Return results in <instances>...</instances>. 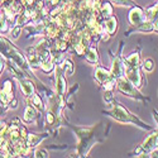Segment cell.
Masks as SVG:
<instances>
[{"label":"cell","mask_w":158,"mask_h":158,"mask_svg":"<svg viewBox=\"0 0 158 158\" xmlns=\"http://www.w3.org/2000/svg\"><path fill=\"white\" fill-rule=\"evenodd\" d=\"M72 128V130L76 133L77 138H78V143H77V153L78 157H86L89 154V152L91 151L95 144L98 142H101L102 139L100 138V135H104L102 133V127L104 124L100 123L99 125L94 127V128H73L72 125H70Z\"/></svg>","instance_id":"cell-1"},{"label":"cell","mask_w":158,"mask_h":158,"mask_svg":"<svg viewBox=\"0 0 158 158\" xmlns=\"http://www.w3.org/2000/svg\"><path fill=\"white\" fill-rule=\"evenodd\" d=\"M111 109L110 110H104L102 114L108 115L118 123H123V124H133L142 130H152V127H149L147 123L142 122L139 118L134 114H131L127 108H124L120 102H118L113 100L111 102Z\"/></svg>","instance_id":"cell-2"},{"label":"cell","mask_w":158,"mask_h":158,"mask_svg":"<svg viewBox=\"0 0 158 158\" xmlns=\"http://www.w3.org/2000/svg\"><path fill=\"white\" fill-rule=\"evenodd\" d=\"M0 56H3L5 60L14 62L24 72L29 69V63L27 58L22 55V52L10 41H8L6 38H3L2 35H0Z\"/></svg>","instance_id":"cell-3"},{"label":"cell","mask_w":158,"mask_h":158,"mask_svg":"<svg viewBox=\"0 0 158 158\" xmlns=\"http://www.w3.org/2000/svg\"><path fill=\"white\" fill-rule=\"evenodd\" d=\"M116 90L119 91L120 94L128 96V98H131L134 100H142V101H146L148 99L144 98L140 93H139V89H137L133 84H131L127 77L122 76L119 78H116V85H115Z\"/></svg>","instance_id":"cell-4"},{"label":"cell","mask_w":158,"mask_h":158,"mask_svg":"<svg viewBox=\"0 0 158 158\" xmlns=\"http://www.w3.org/2000/svg\"><path fill=\"white\" fill-rule=\"evenodd\" d=\"M157 143H158L157 129H152V133L144 139V142L140 144V147L137 151H134V154L137 157H144V154H149L152 151L157 149Z\"/></svg>","instance_id":"cell-5"},{"label":"cell","mask_w":158,"mask_h":158,"mask_svg":"<svg viewBox=\"0 0 158 158\" xmlns=\"http://www.w3.org/2000/svg\"><path fill=\"white\" fill-rule=\"evenodd\" d=\"M125 77L133 84L137 89H142V86L144 85V77L140 73L139 67H134V69H125Z\"/></svg>","instance_id":"cell-6"},{"label":"cell","mask_w":158,"mask_h":158,"mask_svg":"<svg viewBox=\"0 0 158 158\" xmlns=\"http://www.w3.org/2000/svg\"><path fill=\"white\" fill-rule=\"evenodd\" d=\"M144 14H146V13H144L143 8H140L138 5H133L129 11V15H128L129 23L133 25V27H137L143 20H146V15Z\"/></svg>","instance_id":"cell-7"},{"label":"cell","mask_w":158,"mask_h":158,"mask_svg":"<svg viewBox=\"0 0 158 158\" xmlns=\"http://www.w3.org/2000/svg\"><path fill=\"white\" fill-rule=\"evenodd\" d=\"M111 75L115 78H119L122 76H124L125 73V64H124V60L122 58V56L116 55L115 57H113L111 61Z\"/></svg>","instance_id":"cell-8"},{"label":"cell","mask_w":158,"mask_h":158,"mask_svg":"<svg viewBox=\"0 0 158 158\" xmlns=\"http://www.w3.org/2000/svg\"><path fill=\"white\" fill-rule=\"evenodd\" d=\"M94 76H95V80H96L100 85L108 82L109 80H111V78H115V77L111 75V72H110L109 70L101 67V66H98V67L95 69V75H94Z\"/></svg>","instance_id":"cell-9"},{"label":"cell","mask_w":158,"mask_h":158,"mask_svg":"<svg viewBox=\"0 0 158 158\" xmlns=\"http://www.w3.org/2000/svg\"><path fill=\"white\" fill-rule=\"evenodd\" d=\"M18 80H19V86H20V90H22V93L24 94V96H27V98H31L33 94H34V84L28 80L27 77H18Z\"/></svg>","instance_id":"cell-10"},{"label":"cell","mask_w":158,"mask_h":158,"mask_svg":"<svg viewBox=\"0 0 158 158\" xmlns=\"http://www.w3.org/2000/svg\"><path fill=\"white\" fill-rule=\"evenodd\" d=\"M56 71H57V75H56V90H57V94L61 99H63V95L66 94V87H67V84H66V80H64V76L62 75V71L58 69V67H55Z\"/></svg>","instance_id":"cell-11"},{"label":"cell","mask_w":158,"mask_h":158,"mask_svg":"<svg viewBox=\"0 0 158 158\" xmlns=\"http://www.w3.org/2000/svg\"><path fill=\"white\" fill-rule=\"evenodd\" d=\"M123 60H124L125 69L139 67V64H140V56H139V52H134V53L129 55L127 58H123Z\"/></svg>","instance_id":"cell-12"},{"label":"cell","mask_w":158,"mask_h":158,"mask_svg":"<svg viewBox=\"0 0 158 158\" xmlns=\"http://www.w3.org/2000/svg\"><path fill=\"white\" fill-rule=\"evenodd\" d=\"M104 31L106 32L110 37L114 35L118 31V19L113 15L106 18V20H105V25H104Z\"/></svg>","instance_id":"cell-13"},{"label":"cell","mask_w":158,"mask_h":158,"mask_svg":"<svg viewBox=\"0 0 158 158\" xmlns=\"http://www.w3.org/2000/svg\"><path fill=\"white\" fill-rule=\"evenodd\" d=\"M47 138V134H34V133H29L27 135V139H25V143L29 148L32 147H37L38 144H41V142L43 139Z\"/></svg>","instance_id":"cell-14"},{"label":"cell","mask_w":158,"mask_h":158,"mask_svg":"<svg viewBox=\"0 0 158 158\" xmlns=\"http://www.w3.org/2000/svg\"><path fill=\"white\" fill-rule=\"evenodd\" d=\"M37 119V109L33 108L32 105H27L24 110V115H23V120L25 124H32L34 120Z\"/></svg>","instance_id":"cell-15"},{"label":"cell","mask_w":158,"mask_h":158,"mask_svg":"<svg viewBox=\"0 0 158 158\" xmlns=\"http://www.w3.org/2000/svg\"><path fill=\"white\" fill-rule=\"evenodd\" d=\"M85 58L89 63L91 64H96L99 62V52L96 49V47H93V46H90L86 51V53H85Z\"/></svg>","instance_id":"cell-16"},{"label":"cell","mask_w":158,"mask_h":158,"mask_svg":"<svg viewBox=\"0 0 158 158\" xmlns=\"http://www.w3.org/2000/svg\"><path fill=\"white\" fill-rule=\"evenodd\" d=\"M113 13H114V5H113L111 3H108V2L101 3V5H100V14H101L104 18L111 17Z\"/></svg>","instance_id":"cell-17"},{"label":"cell","mask_w":158,"mask_h":158,"mask_svg":"<svg viewBox=\"0 0 158 158\" xmlns=\"http://www.w3.org/2000/svg\"><path fill=\"white\" fill-rule=\"evenodd\" d=\"M58 69L61 71H63L67 76H71L73 73V71H75V66L70 60H63L62 63L58 66Z\"/></svg>","instance_id":"cell-18"},{"label":"cell","mask_w":158,"mask_h":158,"mask_svg":"<svg viewBox=\"0 0 158 158\" xmlns=\"http://www.w3.org/2000/svg\"><path fill=\"white\" fill-rule=\"evenodd\" d=\"M140 67L143 69V71L144 72H153V70H154V61L152 60V58H146L143 61V63L142 64H139Z\"/></svg>","instance_id":"cell-19"},{"label":"cell","mask_w":158,"mask_h":158,"mask_svg":"<svg viewBox=\"0 0 158 158\" xmlns=\"http://www.w3.org/2000/svg\"><path fill=\"white\" fill-rule=\"evenodd\" d=\"M157 9H158L157 3L147 9V14H144L146 15V20H157Z\"/></svg>","instance_id":"cell-20"},{"label":"cell","mask_w":158,"mask_h":158,"mask_svg":"<svg viewBox=\"0 0 158 158\" xmlns=\"http://www.w3.org/2000/svg\"><path fill=\"white\" fill-rule=\"evenodd\" d=\"M39 67L42 69V71L44 72V73H47V75H49V73H52V71L55 70V63L53 62H51V61H47V62H43V63H41L39 64Z\"/></svg>","instance_id":"cell-21"},{"label":"cell","mask_w":158,"mask_h":158,"mask_svg":"<svg viewBox=\"0 0 158 158\" xmlns=\"http://www.w3.org/2000/svg\"><path fill=\"white\" fill-rule=\"evenodd\" d=\"M111 4L115 6H130V8L135 5L133 0H111Z\"/></svg>","instance_id":"cell-22"},{"label":"cell","mask_w":158,"mask_h":158,"mask_svg":"<svg viewBox=\"0 0 158 158\" xmlns=\"http://www.w3.org/2000/svg\"><path fill=\"white\" fill-rule=\"evenodd\" d=\"M31 99H32V102H33L34 108H35L37 110H42V109H43V102H42V99L39 98L38 95L33 94V95L31 96Z\"/></svg>","instance_id":"cell-23"},{"label":"cell","mask_w":158,"mask_h":158,"mask_svg":"<svg viewBox=\"0 0 158 158\" xmlns=\"http://www.w3.org/2000/svg\"><path fill=\"white\" fill-rule=\"evenodd\" d=\"M34 157H35V158H41V157L48 158V157H49V153H48V151L44 149V148H39V149H37V151L34 152Z\"/></svg>","instance_id":"cell-24"},{"label":"cell","mask_w":158,"mask_h":158,"mask_svg":"<svg viewBox=\"0 0 158 158\" xmlns=\"http://www.w3.org/2000/svg\"><path fill=\"white\" fill-rule=\"evenodd\" d=\"M20 32H22V27H20V25H15V27L13 28L11 32H10V37H11L13 39H18Z\"/></svg>","instance_id":"cell-25"},{"label":"cell","mask_w":158,"mask_h":158,"mask_svg":"<svg viewBox=\"0 0 158 158\" xmlns=\"http://www.w3.org/2000/svg\"><path fill=\"white\" fill-rule=\"evenodd\" d=\"M8 31V22L5 17L0 15V33H5Z\"/></svg>","instance_id":"cell-26"},{"label":"cell","mask_w":158,"mask_h":158,"mask_svg":"<svg viewBox=\"0 0 158 158\" xmlns=\"http://www.w3.org/2000/svg\"><path fill=\"white\" fill-rule=\"evenodd\" d=\"M104 100H105V102H108V104H110V102L114 100L113 91H111V90H105V94H104Z\"/></svg>","instance_id":"cell-27"},{"label":"cell","mask_w":158,"mask_h":158,"mask_svg":"<svg viewBox=\"0 0 158 158\" xmlns=\"http://www.w3.org/2000/svg\"><path fill=\"white\" fill-rule=\"evenodd\" d=\"M46 119H47V123H48V124H53V123H55V115L52 114V113H48V114L46 115Z\"/></svg>","instance_id":"cell-28"},{"label":"cell","mask_w":158,"mask_h":158,"mask_svg":"<svg viewBox=\"0 0 158 158\" xmlns=\"http://www.w3.org/2000/svg\"><path fill=\"white\" fill-rule=\"evenodd\" d=\"M4 67H5V58L3 56H0V75H2Z\"/></svg>","instance_id":"cell-29"},{"label":"cell","mask_w":158,"mask_h":158,"mask_svg":"<svg viewBox=\"0 0 158 158\" xmlns=\"http://www.w3.org/2000/svg\"><path fill=\"white\" fill-rule=\"evenodd\" d=\"M8 104H9V108H10V109H15V108H17L18 101H17V99H11Z\"/></svg>","instance_id":"cell-30"}]
</instances>
